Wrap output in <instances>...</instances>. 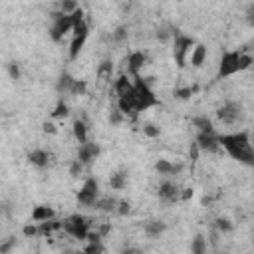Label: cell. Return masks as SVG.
<instances>
[{
	"label": "cell",
	"mask_w": 254,
	"mask_h": 254,
	"mask_svg": "<svg viewBox=\"0 0 254 254\" xmlns=\"http://www.w3.org/2000/svg\"><path fill=\"white\" fill-rule=\"evenodd\" d=\"M219 145L238 163L242 165H254V149L250 143V131H238V133H225L219 135Z\"/></svg>",
	"instance_id": "6da1fadb"
},
{
	"label": "cell",
	"mask_w": 254,
	"mask_h": 254,
	"mask_svg": "<svg viewBox=\"0 0 254 254\" xmlns=\"http://www.w3.org/2000/svg\"><path fill=\"white\" fill-rule=\"evenodd\" d=\"M252 66V56L250 54H244V52H238V50H232V52H225L223 58H221V64H219V78H229V76H234L238 71H244Z\"/></svg>",
	"instance_id": "7a4b0ae2"
},
{
	"label": "cell",
	"mask_w": 254,
	"mask_h": 254,
	"mask_svg": "<svg viewBox=\"0 0 254 254\" xmlns=\"http://www.w3.org/2000/svg\"><path fill=\"white\" fill-rule=\"evenodd\" d=\"M133 97H135V110L145 112L153 105H159L157 95L153 93V90L149 88V84L145 82L141 76H133Z\"/></svg>",
	"instance_id": "3957f363"
},
{
	"label": "cell",
	"mask_w": 254,
	"mask_h": 254,
	"mask_svg": "<svg viewBox=\"0 0 254 254\" xmlns=\"http://www.w3.org/2000/svg\"><path fill=\"white\" fill-rule=\"evenodd\" d=\"M173 58H175V64L179 66V68H185V64H187V58H189V54H191V50H193V46H195V40L191 38V36H185V34H175L173 36Z\"/></svg>",
	"instance_id": "277c9868"
},
{
	"label": "cell",
	"mask_w": 254,
	"mask_h": 254,
	"mask_svg": "<svg viewBox=\"0 0 254 254\" xmlns=\"http://www.w3.org/2000/svg\"><path fill=\"white\" fill-rule=\"evenodd\" d=\"M62 229L74 238L86 240L88 232H90V219H86L84 214H71L68 219L62 221Z\"/></svg>",
	"instance_id": "5b68a950"
},
{
	"label": "cell",
	"mask_w": 254,
	"mask_h": 254,
	"mask_svg": "<svg viewBox=\"0 0 254 254\" xmlns=\"http://www.w3.org/2000/svg\"><path fill=\"white\" fill-rule=\"evenodd\" d=\"M52 16V28H50V36L54 42H62L64 36L71 32V26H74V22H71L69 14H64L62 10H56L50 14Z\"/></svg>",
	"instance_id": "8992f818"
},
{
	"label": "cell",
	"mask_w": 254,
	"mask_h": 254,
	"mask_svg": "<svg viewBox=\"0 0 254 254\" xmlns=\"http://www.w3.org/2000/svg\"><path fill=\"white\" fill-rule=\"evenodd\" d=\"M76 199H78V205H82V207H93L95 205V201L99 199V183H97L95 177L86 179V183L78 191Z\"/></svg>",
	"instance_id": "52a82bcc"
},
{
	"label": "cell",
	"mask_w": 254,
	"mask_h": 254,
	"mask_svg": "<svg viewBox=\"0 0 254 254\" xmlns=\"http://www.w3.org/2000/svg\"><path fill=\"white\" fill-rule=\"evenodd\" d=\"M216 117H219V121L225 123V125H234L242 117V107L234 101H227L223 107H219Z\"/></svg>",
	"instance_id": "ba28073f"
},
{
	"label": "cell",
	"mask_w": 254,
	"mask_h": 254,
	"mask_svg": "<svg viewBox=\"0 0 254 254\" xmlns=\"http://www.w3.org/2000/svg\"><path fill=\"white\" fill-rule=\"evenodd\" d=\"M195 143H197L199 151H205V153H216V151L221 149L219 135H216L214 131H199Z\"/></svg>",
	"instance_id": "9c48e42d"
},
{
	"label": "cell",
	"mask_w": 254,
	"mask_h": 254,
	"mask_svg": "<svg viewBox=\"0 0 254 254\" xmlns=\"http://www.w3.org/2000/svg\"><path fill=\"white\" fill-rule=\"evenodd\" d=\"M99 153H101V149H99L97 143L86 141V143L80 145V149H78V161H82L84 165H92L99 157Z\"/></svg>",
	"instance_id": "30bf717a"
},
{
	"label": "cell",
	"mask_w": 254,
	"mask_h": 254,
	"mask_svg": "<svg viewBox=\"0 0 254 254\" xmlns=\"http://www.w3.org/2000/svg\"><path fill=\"white\" fill-rule=\"evenodd\" d=\"M147 64V56H145L143 52H131L127 56V71L131 76H139V71L143 69V66Z\"/></svg>",
	"instance_id": "8fae6325"
},
{
	"label": "cell",
	"mask_w": 254,
	"mask_h": 254,
	"mask_svg": "<svg viewBox=\"0 0 254 254\" xmlns=\"http://www.w3.org/2000/svg\"><path fill=\"white\" fill-rule=\"evenodd\" d=\"M179 187L177 183H173V181H165V183L159 185V199L165 201V203H175L179 201Z\"/></svg>",
	"instance_id": "7c38bea8"
},
{
	"label": "cell",
	"mask_w": 254,
	"mask_h": 254,
	"mask_svg": "<svg viewBox=\"0 0 254 254\" xmlns=\"http://www.w3.org/2000/svg\"><path fill=\"white\" fill-rule=\"evenodd\" d=\"M88 34L90 32H80V34H71V42H69V60H76L84 46H86V40H88Z\"/></svg>",
	"instance_id": "4fadbf2b"
},
{
	"label": "cell",
	"mask_w": 254,
	"mask_h": 254,
	"mask_svg": "<svg viewBox=\"0 0 254 254\" xmlns=\"http://www.w3.org/2000/svg\"><path fill=\"white\" fill-rule=\"evenodd\" d=\"M28 161L38 169H46L50 165V153L44 151V149H34V151L28 153Z\"/></svg>",
	"instance_id": "5bb4252c"
},
{
	"label": "cell",
	"mask_w": 254,
	"mask_h": 254,
	"mask_svg": "<svg viewBox=\"0 0 254 254\" xmlns=\"http://www.w3.org/2000/svg\"><path fill=\"white\" fill-rule=\"evenodd\" d=\"M56 216V210L48 205H38L34 210H32V221L34 223H44V221H50Z\"/></svg>",
	"instance_id": "9a60e30c"
},
{
	"label": "cell",
	"mask_w": 254,
	"mask_h": 254,
	"mask_svg": "<svg viewBox=\"0 0 254 254\" xmlns=\"http://www.w3.org/2000/svg\"><path fill=\"white\" fill-rule=\"evenodd\" d=\"M189 60H191L193 68H201L205 64V60H207V48L203 44H195L191 54H189Z\"/></svg>",
	"instance_id": "2e32d148"
},
{
	"label": "cell",
	"mask_w": 254,
	"mask_h": 254,
	"mask_svg": "<svg viewBox=\"0 0 254 254\" xmlns=\"http://www.w3.org/2000/svg\"><path fill=\"white\" fill-rule=\"evenodd\" d=\"M115 93H117V97H123V95H129V93H133V82L123 74V76H119L117 80H115Z\"/></svg>",
	"instance_id": "e0dca14e"
},
{
	"label": "cell",
	"mask_w": 254,
	"mask_h": 254,
	"mask_svg": "<svg viewBox=\"0 0 254 254\" xmlns=\"http://www.w3.org/2000/svg\"><path fill=\"white\" fill-rule=\"evenodd\" d=\"M165 231H167V225H165L163 221L153 219V221H147V223H145V232H147V236H151V238L163 234Z\"/></svg>",
	"instance_id": "ac0fdd59"
},
{
	"label": "cell",
	"mask_w": 254,
	"mask_h": 254,
	"mask_svg": "<svg viewBox=\"0 0 254 254\" xmlns=\"http://www.w3.org/2000/svg\"><path fill=\"white\" fill-rule=\"evenodd\" d=\"M71 133H74V139H76L80 145L86 143V141H88V125H86V121L76 119L74 125H71Z\"/></svg>",
	"instance_id": "d6986e66"
},
{
	"label": "cell",
	"mask_w": 254,
	"mask_h": 254,
	"mask_svg": "<svg viewBox=\"0 0 254 254\" xmlns=\"http://www.w3.org/2000/svg\"><path fill=\"white\" fill-rule=\"evenodd\" d=\"M93 207H95L97 210H101V212H115L117 199H114V197H99Z\"/></svg>",
	"instance_id": "ffe728a7"
},
{
	"label": "cell",
	"mask_w": 254,
	"mask_h": 254,
	"mask_svg": "<svg viewBox=\"0 0 254 254\" xmlns=\"http://www.w3.org/2000/svg\"><path fill=\"white\" fill-rule=\"evenodd\" d=\"M110 187L115 189V191H121L127 187V173L125 171H117L110 177Z\"/></svg>",
	"instance_id": "44dd1931"
},
{
	"label": "cell",
	"mask_w": 254,
	"mask_h": 254,
	"mask_svg": "<svg viewBox=\"0 0 254 254\" xmlns=\"http://www.w3.org/2000/svg\"><path fill=\"white\" fill-rule=\"evenodd\" d=\"M38 225H40L38 227V234H44V236H50L54 231L62 229V221H56V216H54V219H50V221L38 223Z\"/></svg>",
	"instance_id": "7402d4cb"
},
{
	"label": "cell",
	"mask_w": 254,
	"mask_h": 254,
	"mask_svg": "<svg viewBox=\"0 0 254 254\" xmlns=\"http://www.w3.org/2000/svg\"><path fill=\"white\" fill-rule=\"evenodd\" d=\"M234 225L231 219H227V216H219V219L214 221V231H219L221 234H227V232H232Z\"/></svg>",
	"instance_id": "603a6c76"
},
{
	"label": "cell",
	"mask_w": 254,
	"mask_h": 254,
	"mask_svg": "<svg viewBox=\"0 0 254 254\" xmlns=\"http://www.w3.org/2000/svg\"><path fill=\"white\" fill-rule=\"evenodd\" d=\"M193 125H195L199 131H214L212 121H210V117H207V115H197V117H193Z\"/></svg>",
	"instance_id": "cb8c5ba5"
},
{
	"label": "cell",
	"mask_w": 254,
	"mask_h": 254,
	"mask_svg": "<svg viewBox=\"0 0 254 254\" xmlns=\"http://www.w3.org/2000/svg\"><path fill=\"white\" fill-rule=\"evenodd\" d=\"M71 84H74V78H71L69 74H62V76L58 78V84H56L58 93H69Z\"/></svg>",
	"instance_id": "d4e9b609"
},
{
	"label": "cell",
	"mask_w": 254,
	"mask_h": 254,
	"mask_svg": "<svg viewBox=\"0 0 254 254\" xmlns=\"http://www.w3.org/2000/svg\"><path fill=\"white\" fill-rule=\"evenodd\" d=\"M191 252L193 254H205L207 252V238L203 234H197L191 242Z\"/></svg>",
	"instance_id": "484cf974"
},
{
	"label": "cell",
	"mask_w": 254,
	"mask_h": 254,
	"mask_svg": "<svg viewBox=\"0 0 254 254\" xmlns=\"http://www.w3.org/2000/svg\"><path fill=\"white\" fill-rule=\"evenodd\" d=\"M69 115V107H68V103L64 101V99H60L58 103H56V107H54V112H52V117L54 119H64V117H68Z\"/></svg>",
	"instance_id": "4316f807"
},
{
	"label": "cell",
	"mask_w": 254,
	"mask_h": 254,
	"mask_svg": "<svg viewBox=\"0 0 254 254\" xmlns=\"http://www.w3.org/2000/svg\"><path fill=\"white\" fill-rule=\"evenodd\" d=\"M155 171H157L159 175L171 177V175H173V163H171V161H167V159H159V161L155 163Z\"/></svg>",
	"instance_id": "83f0119b"
},
{
	"label": "cell",
	"mask_w": 254,
	"mask_h": 254,
	"mask_svg": "<svg viewBox=\"0 0 254 254\" xmlns=\"http://www.w3.org/2000/svg\"><path fill=\"white\" fill-rule=\"evenodd\" d=\"M86 92H88V82L86 80H74V84H71V88H69L71 95H86Z\"/></svg>",
	"instance_id": "f1b7e54d"
},
{
	"label": "cell",
	"mask_w": 254,
	"mask_h": 254,
	"mask_svg": "<svg viewBox=\"0 0 254 254\" xmlns=\"http://www.w3.org/2000/svg\"><path fill=\"white\" fill-rule=\"evenodd\" d=\"M197 86L195 88H179V90H175V97L177 99H191L195 93H197Z\"/></svg>",
	"instance_id": "f546056e"
},
{
	"label": "cell",
	"mask_w": 254,
	"mask_h": 254,
	"mask_svg": "<svg viewBox=\"0 0 254 254\" xmlns=\"http://www.w3.org/2000/svg\"><path fill=\"white\" fill-rule=\"evenodd\" d=\"M78 6H80L78 0H62V2H60V10H62L64 14H71Z\"/></svg>",
	"instance_id": "4dcf8cb0"
},
{
	"label": "cell",
	"mask_w": 254,
	"mask_h": 254,
	"mask_svg": "<svg viewBox=\"0 0 254 254\" xmlns=\"http://www.w3.org/2000/svg\"><path fill=\"white\" fill-rule=\"evenodd\" d=\"M112 71H114V64L112 62H101L99 64V69H97V74L99 76H105V78H112Z\"/></svg>",
	"instance_id": "1f68e13d"
},
{
	"label": "cell",
	"mask_w": 254,
	"mask_h": 254,
	"mask_svg": "<svg viewBox=\"0 0 254 254\" xmlns=\"http://www.w3.org/2000/svg\"><path fill=\"white\" fill-rule=\"evenodd\" d=\"M84 167H86V165H84L82 161H78V159L71 161V163H69V175H71V177H80L82 171H84Z\"/></svg>",
	"instance_id": "d6a6232c"
},
{
	"label": "cell",
	"mask_w": 254,
	"mask_h": 254,
	"mask_svg": "<svg viewBox=\"0 0 254 254\" xmlns=\"http://www.w3.org/2000/svg\"><path fill=\"white\" fill-rule=\"evenodd\" d=\"M131 210V203L129 201H117V207H115V212L119 216H127Z\"/></svg>",
	"instance_id": "836d02e7"
},
{
	"label": "cell",
	"mask_w": 254,
	"mask_h": 254,
	"mask_svg": "<svg viewBox=\"0 0 254 254\" xmlns=\"http://www.w3.org/2000/svg\"><path fill=\"white\" fill-rule=\"evenodd\" d=\"M8 76H10V80H20V76H22V71H20V66L16 64V62H10L8 64Z\"/></svg>",
	"instance_id": "e575fe53"
},
{
	"label": "cell",
	"mask_w": 254,
	"mask_h": 254,
	"mask_svg": "<svg viewBox=\"0 0 254 254\" xmlns=\"http://www.w3.org/2000/svg\"><path fill=\"white\" fill-rule=\"evenodd\" d=\"M143 133L147 135V137H151V139H155V137H159L161 129L157 125H153V123H147V125H143Z\"/></svg>",
	"instance_id": "d590c367"
},
{
	"label": "cell",
	"mask_w": 254,
	"mask_h": 254,
	"mask_svg": "<svg viewBox=\"0 0 254 254\" xmlns=\"http://www.w3.org/2000/svg\"><path fill=\"white\" fill-rule=\"evenodd\" d=\"M114 40H115V42L127 40V26H117V28H115V32H114Z\"/></svg>",
	"instance_id": "8d00e7d4"
},
{
	"label": "cell",
	"mask_w": 254,
	"mask_h": 254,
	"mask_svg": "<svg viewBox=\"0 0 254 254\" xmlns=\"http://www.w3.org/2000/svg\"><path fill=\"white\" fill-rule=\"evenodd\" d=\"M123 119H125V115H123L119 110H114V112L110 114V123H112V125H119V123H123Z\"/></svg>",
	"instance_id": "74e56055"
},
{
	"label": "cell",
	"mask_w": 254,
	"mask_h": 254,
	"mask_svg": "<svg viewBox=\"0 0 254 254\" xmlns=\"http://www.w3.org/2000/svg\"><path fill=\"white\" fill-rule=\"evenodd\" d=\"M14 246H16V238H14V236H8V240H4L2 244H0V252L6 254V252H10Z\"/></svg>",
	"instance_id": "f35d334b"
},
{
	"label": "cell",
	"mask_w": 254,
	"mask_h": 254,
	"mask_svg": "<svg viewBox=\"0 0 254 254\" xmlns=\"http://www.w3.org/2000/svg\"><path fill=\"white\" fill-rule=\"evenodd\" d=\"M22 232H24L26 238H32V236L38 234V227H36V225H26V227L22 229Z\"/></svg>",
	"instance_id": "ab89813d"
},
{
	"label": "cell",
	"mask_w": 254,
	"mask_h": 254,
	"mask_svg": "<svg viewBox=\"0 0 254 254\" xmlns=\"http://www.w3.org/2000/svg\"><path fill=\"white\" fill-rule=\"evenodd\" d=\"M42 129H44V133H50V135H56V133H58V127H56L54 121H44Z\"/></svg>",
	"instance_id": "60d3db41"
},
{
	"label": "cell",
	"mask_w": 254,
	"mask_h": 254,
	"mask_svg": "<svg viewBox=\"0 0 254 254\" xmlns=\"http://www.w3.org/2000/svg\"><path fill=\"white\" fill-rule=\"evenodd\" d=\"M84 250H86V252H90V254H93V252L97 254V252H103V246H101L99 242H90V244H88Z\"/></svg>",
	"instance_id": "b9f144b4"
},
{
	"label": "cell",
	"mask_w": 254,
	"mask_h": 254,
	"mask_svg": "<svg viewBox=\"0 0 254 254\" xmlns=\"http://www.w3.org/2000/svg\"><path fill=\"white\" fill-rule=\"evenodd\" d=\"M179 199H181V201H189V199H193V189H183V191H179Z\"/></svg>",
	"instance_id": "7bdbcfd3"
},
{
	"label": "cell",
	"mask_w": 254,
	"mask_h": 254,
	"mask_svg": "<svg viewBox=\"0 0 254 254\" xmlns=\"http://www.w3.org/2000/svg\"><path fill=\"white\" fill-rule=\"evenodd\" d=\"M189 157H191L193 161L199 157V147H197V143H193V145H191V149H189Z\"/></svg>",
	"instance_id": "ee69618b"
}]
</instances>
